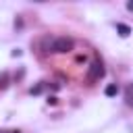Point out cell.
Here are the masks:
<instances>
[{
    "label": "cell",
    "instance_id": "cell-4",
    "mask_svg": "<svg viewBox=\"0 0 133 133\" xmlns=\"http://www.w3.org/2000/svg\"><path fill=\"white\" fill-rule=\"evenodd\" d=\"M116 31L123 35V37H127L129 33H131V29H129V25H125V23H116Z\"/></svg>",
    "mask_w": 133,
    "mask_h": 133
},
{
    "label": "cell",
    "instance_id": "cell-1",
    "mask_svg": "<svg viewBox=\"0 0 133 133\" xmlns=\"http://www.w3.org/2000/svg\"><path fill=\"white\" fill-rule=\"evenodd\" d=\"M73 37L69 35H60V37H44L42 39V46L46 52H58V54H64V52H71L73 50Z\"/></svg>",
    "mask_w": 133,
    "mask_h": 133
},
{
    "label": "cell",
    "instance_id": "cell-3",
    "mask_svg": "<svg viewBox=\"0 0 133 133\" xmlns=\"http://www.w3.org/2000/svg\"><path fill=\"white\" fill-rule=\"evenodd\" d=\"M125 102H127V106L133 108V83H129L125 87Z\"/></svg>",
    "mask_w": 133,
    "mask_h": 133
},
{
    "label": "cell",
    "instance_id": "cell-5",
    "mask_svg": "<svg viewBox=\"0 0 133 133\" xmlns=\"http://www.w3.org/2000/svg\"><path fill=\"white\" fill-rule=\"evenodd\" d=\"M104 94H106L108 98H112V96H116V94H118V87H116L114 83H110V85H108V87L104 89Z\"/></svg>",
    "mask_w": 133,
    "mask_h": 133
},
{
    "label": "cell",
    "instance_id": "cell-6",
    "mask_svg": "<svg viewBox=\"0 0 133 133\" xmlns=\"http://www.w3.org/2000/svg\"><path fill=\"white\" fill-rule=\"evenodd\" d=\"M6 81H8V75H6V73H2V75H0V89H4V87H6Z\"/></svg>",
    "mask_w": 133,
    "mask_h": 133
},
{
    "label": "cell",
    "instance_id": "cell-7",
    "mask_svg": "<svg viewBox=\"0 0 133 133\" xmlns=\"http://www.w3.org/2000/svg\"><path fill=\"white\" fill-rule=\"evenodd\" d=\"M0 133H21L19 129H0Z\"/></svg>",
    "mask_w": 133,
    "mask_h": 133
},
{
    "label": "cell",
    "instance_id": "cell-8",
    "mask_svg": "<svg viewBox=\"0 0 133 133\" xmlns=\"http://www.w3.org/2000/svg\"><path fill=\"white\" fill-rule=\"evenodd\" d=\"M127 8H129V10H133V2H127Z\"/></svg>",
    "mask_w": 133,
    "mask_h": 133
},
{
    "label": "cell",
    "instance_id": "cell-2",
    "mask_svg": "<svg viewBox=\"0 0 133 133\" xmlns=\"http://www.w3.org/2000/svg\"><path fill=\"white\" fill-rule=\"evenodd\" d=\"M102 77H104V64H102V60H94L89 71H87V81L94 83V81H98Z\"/></svg>",
    "mask_w": 133,
    "mask_h": 133
}]
</instances>
